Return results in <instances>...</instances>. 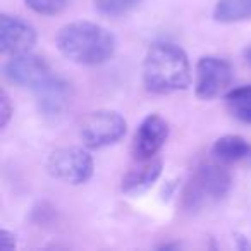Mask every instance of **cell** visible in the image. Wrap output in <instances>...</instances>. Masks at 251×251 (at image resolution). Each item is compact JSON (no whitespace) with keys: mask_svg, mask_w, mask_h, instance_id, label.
I'll list each match as a JSON object with an SVG mask.
<instances>
[{"mask_svg":"<svg viewBox=\"0 0 251 251\" xmlns=\"http://www.w3.org/2000/svg\"><path fill=\"white\" fill-rule=\"evenodd\" d=\"M36 43V31L18 16H0V52L4 55L28 53Z\"/></svg>","mask_w":251,"mask_h":251,"instance_id":"9","label":"cell"},{"mask_svg":"<svg viewBox=\"0 0 251 251\" xmlns=\"http://www.w3.org/2000/svg\"><path fill=\"white\" fill-rule=\"evenodd\" d=\"M234 71L230 62L220 57L206 55L196 64V97L201 100H212L230 86Z\"/></svg>","mask_w":251,"mask_h":251,"instance_id":"6","label":"cell"},{"mask_svg":"<svg viewBox=\"0 0 251 251\" xmlns=\"http://www.w3.org/2000/svg\"><path fill=\"white\" fill-rule=\"evenodd\" d=\"M49 172L67 184H84L93 176V157L83 148H59L47 160Z\"/></svg>","mask_w":251,"mask_h":251,"instance_id":"5","label":"cell"},{"mask_svg":"<svg viewBox=\"0 0 251 251\" xmlns=\"http://www.w3.org/2000/svg\"><path fill=\"white\" fill-rule=\"evenodd\" d=\"M16 248V236L9 232L7 229L0 230V250L2 251H12Z\"/></svg>","mask_w":251,"mask_h":251,"instance_id":"18","label":"cell"},{"mask_svg":"<svg viewBox=\"0 0 251 251\" xmlns=\"http://www.w3.org/2000/svg\"><path fill=\"white\" fill-rule=\"evenodd\" d=\"M230 189V174L217 164H203L193 172L182 193L184 208L201 210L220 201Z\"/></svg>","mask_w":251,"mask_h":251,"instance_id":"3","label":"cell"},{"mask_svg":"<svg viewBox=\"0 0 251 251\" xmlns=\"http://www.w3.org/2000/svg\"><path fill=\"white\" fill-rule=\"evenodd\" d=\"M31 11L42 16H55L62 12L67 5V0H25Z\"/></svg>","mask_w":251,"mask_h":251,"instance_id":"16","label":"cell"},{"mask_svg":"<svg viewBox=\"0 0 251 251\" xmlns=\"http://www.w3.org/2000/svg\"><path fill=\"white\" fill-rule=\"evenodd\" d=\"M213 155L224 164H251V143L237 134H226L213 143Z\"/></svg>","mask_w":251,"mask_h":251,"instance_id":"12","label":"cell"},{"mask_svg":"<svg viewBox=\"0 0 251 251\" xmlns=\"http://www.w3.org/2000/svg\"><path fill=\"white\" fill-rule=\"evenodd\" d=\"M143 81L153 93H174L191 84V66L186 52L171 42H155L143 62Z\"/></svg>","mask_w":251,"mask_h":251,"instance_id":"1","label":"cell"},{"mask_svg":"<svg viewBox=\"0 0 251 251\" xmlns=\"http://www.w3.org/2000/svg\"><path fill=\"white\" fill-rule=\"evenodd\" d=\"M55 43L67 60L81 66H100L112 59L115 52L114 35L90 21L69 23L60 28Z\"/></svg>","mask_w":251,"mask_h":251,"instance_id":"2","label":"cell"},{"mask_svg":"<svg viewBox=\"0 0 251 251\" xmlns=\"http://www.w3.org/2000/svg\"><path fill=\"white\" fill-rule=\"evenodd\" d=\"M33 91H35L38 110L47 117H55L62 114L71 98L69 83L53 74L42 84H38Z\"/></svg>","mask_w":251,"mask_h":251,"instance_id":"10","label":"cell"},{"mask_svg":"<svg viewBox=\"0 0 251 251\" xmlns=\"http://www.w3.org/2000/svg\"><path fill=\"white\" fill-rule=\"evenodd\" d=\"M141 0H93L95 9L100 14L110 16V18H117V16H124L129 11H133Z\"/></svg>","mask_w":251,"mask_h":251,"instance_id":"15","label":"cell"},{"mask_svg":"<svg viewBox=\"0 0 251 251\" xmlns=\"http://www.w3.org/2000/svg\"><path fill=\"white\" fill-rule=\"evenodd\" d=\"M244 60H246V62L251 66V47H250V49L244 50Z\"/></svg>","mask_w":251,"mask_h":251,"instance_id":"19","label":"cell"},{"mask_svg":"<svg viewBox=\"0 0 251 251\" xmlns=\"http://www.w3.org/2000/svg\"><path fill=\"white\" fill-rule=\"evenodd\" d=\"M213 19L227 25L251 19V0H217Z\"/></svg>","mask_w":251,"mask_h":251,"instance_id":"13","label":"cell"},{"mask_svg":"<svg viewBox=\"0 0 251 251\" xmlns=\"http://www.w3.org/2000/svg\"><path fill=\"white\" fill-rule=\"evenodd\" d=\"M226 105L237 121L251 124V84H244L227 91Z\"/></svg>","mask_w":251,"mask_h":251,"instance_id":"14","label":"cell"},{"mask_svg":"<svg viewBox=\"0 0 251 251\" xmlns=\"http://www.w3.org/2000/svg\"><path fill=\"white\" fill-rule=\"evenodd\" d=\"M4 76L16 86L35 90L38 84L52 76V69L43 57L28 52L12 55V59L4 66Z\"/></svg>","mask_w":251,"mask_h":251,"instance_id":"7","label":"cell"},{"mask_svg":"<svg viewBox=\"0 0 251 251\" xmlns=\"http://www.w3.org/2000/svg\"><path fill=\"white\" fill-rule=\"evenodd\" d=\"M169 138V124L162 115L150 114L141 121L134 134L133 153L140 162L150 160L160 151Z\"/></svg>","mask_w":251,"mask_h":251,"instance_id":"8","label":"cell"},{"mask_svg":"<svg viewBox=\"0 0 251 251\" xmlns=\"http://www.w3.org/2000/svg\"><path fill=\"white\" fill-rule=\"evenodd\" d=\"M0 108H2V127H5V126L9 124V121H11L12 117V105H11V100H9L7 93L5 91H2V95H0Z\"/></svg>","mask_w":251,"mask_h":251,"instance_id":"17","label":"cell"},{"mask_svg":"<svg viewBox=\"0 0 251 251\" xmlns=\"http://www.w3.org/2000/svg\"><path fill=\"white\" fill-rule=\"evenodd\" d=\"M126 119L115 110H95L84 117L79 127V138L90 150L114 145L126 134Z\"/></svg>","mask_w":251,"mask_h":251,"instance_id":"4","label":"cell"},{"mask_svg":"<svg viewBox=\"0 0 251 251\" xmlns=\"http://www.w3.org/2000/svg\"><path fill=\"white\" fill-rule=\"evenodd\" d=\"M162 174V162L150 158L145 160L140 167H134L133 171H129L122 179V191L129 196H136L145 193L148 188L155 184L158 177Z\"/></svg>","mask_w":251,"mask_h":251,"instance_id":"11","label":"cell"}]
</instances>
